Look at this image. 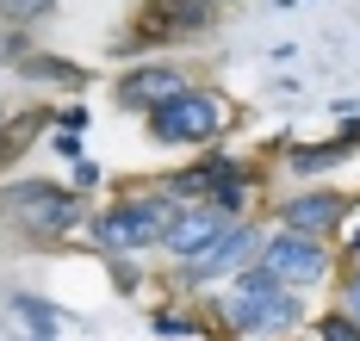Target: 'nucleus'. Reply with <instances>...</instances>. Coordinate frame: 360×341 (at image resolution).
Returning a JSON list of instances; mask_svg holds the SVG:
<instances>
[{
  "instance_id": "1",
  "label": "nucleus",
  "mask_w": 360,
  "mask_h": 341,
  "mask_svg": "<svg viewBox=\"0 0 360 341\" xmlns=\"http://www.w3.org/2000/svg\"><path fill=\"white\" fill-rule=\"evenodd\" d=\"M199 304L217 310L224 329H230L236 341H298L304 329H311V298L292 292L261 255H255L249 267H236V273H230L217 292H205Z\"/></svg>"
},
{
  "instance_id": "2",
  "label": "nucleus",
  "mask_w": 360,
  "mask_h": 341,
  "mask_svg": "<svg viewBox=\"0 0 360 341\" xmlns=\"http://www.w3.org/2000/svg\"><path fill=\"white\" fill-rule=\"evenodd\" d=\"M180 205L174 192L162 187V180H131V187H118L106 205H94L87 211V224H81V248L87 255H162V242H168V229L180 224Z\"/></svg>"
},
{
  "instance_id": "3",
  "label": "nucleus",
  "mask_w": 360,
  "mask_h": 341,
  "mask_svg": "<svg viewBox=\"0 0 360 341\" xmlns=\"http://www.w3.org/2000/svg\"><path fill=\"white\" fill-rule=\"evenodd\" d=\"M94 211L87 192H75L69 180H50V174H13L0 180V236L25 242V248H63L81 236Z\"/></svg>"
},
{
  "instance_id": "4",
  "label": "nucleus",
  "mask_w": 360,
  "mask_h": 341,
  "mask_svg": "<svg viewBox=\"0 0 360 341\" xmlns=\"http://www.w3.org/2000/svg\"><path fill=\"white\" fill-rule=\"evenodd\" d=\"M236 100L212 87V81H186L174 100H162L155 112L143 118V137L155 149H212V143H230L236 137Z\"/></svg>"
},
{
  "instance_id": "5",
  "label": "nucleus",
  "mask_w": 360,
  "mask_h": 341,
  "mask_svg": "<svg viewBox=\"0 0 360 341\" xmlns=\"http://www.w3.org/2000/svg\"><path fill=\"white\" fill-rule=\"evenodd\" d=\"M224 6L217 0H143L137 19L106 44L112 62H143V56H168L174 44H193V38H212Z\"/></svg>"
},
{
  "instance_id": "6",
  "label": "nucleus",
  "mask_w": 360,
  "mask_h": 341,
  "mask_svg": "<svg viewBox=\"0 0 360 341\" xmlns=\"http://www.w3.org/2000/svg\"><path fill=\"white\" fill-rule=\"evenodd\" d=\"M261 242H267V218L249 211V218H236V224L224 229L212 248H199L193 261H168L155 273V286L174 292V298H205V292H217L236 267H249L255 255H261Z\"/></svg>"
},
{
  "instance_id": "7",
  "label": "nucleus",
  "mask_w": 360,
  "mask_h": 341,
  "mask_svg": "<svg viewBox=\"0 0 360 341\" xmlns=\"http://www.w3.org/2000/svg\"><path fill=\"white\" fill-rule=\"evenodd\" d=\"M261 261L274 267L292 292H304V298L329 292V286H335V273H342V255H335V242H329V236H304V229H280V224H267Z\"/></svg>"
},
{
  "instance_id": "8",
  "label": "nucleus",
  "mask_w": 360,
  "mask_h": 341,
  "mask_svg": "<svg viewBox=\"0 0 360 341\" xmlns=\"http://www.w3.org/2000/svg\"><path fill=\"white\" fill-rule=\"evenodd\" d=\"M261 218L280 229H304V236H342V224L354 218V192L342 187H323V180H298L292 192H274L267 205H261Z\"/></svg>"
},
{
  "instance_id": "9",
  "label": "nucleus",
  "mask_w": 360,
  "mask_h": 341,
  "mask_svg": "<svg viewBox=\"0 0 360 341\" xmlns=\"http://www.w3.org/2000/svg\"><path fill=\"white\" fill-rule=\"evenodd\" d=\"M186 81H199L186 62H174V56H143V62H124L118 75H112V106L131 118H149L162 100H174Z\"/></svg>"
},
{
  "instance_id": "10",
  "label": "nucleus",
  "mask_w": 360,
  "mask_h": 341,
  "mask_svg": "<svg viewBox=\"0 0 360 341\" xmlns=\"http://www.w3.org/2000/svg\"><path fill=\"white\" fill-rule=\"evenodd\" d=\"M354 155H360V118H342L329 137L280 143V174H286V180H323V174H342Z\"/></svg>"
},
{
  "instance_id": "11",
  "label": "nucleus",
  "mask_w": 360,
  "mask_h": 341,
  "mask_svg": "<svg viewBox=\"0 0 360 341\" xmlns=\"http://www.w3.org/2000/svg\"><path fill=\"white\" fill-rule=\"evenodd\" d=\"M230 224H236V218H230V211H217L212 199H193V205L180 211V224L168 229V242H162V261H193V255H199V248H212Z\"/></svg>"
},
{
  "instance_id": "12",
  "label": "nucleus",
  "mask_w": 360,
  "mask_h": 341,
  "mask_svg": "<svg viewBox=\"0 0 360 341\" xmlns=\"http://www.w3.org/2000/svg\"><path fill=\"white\" fill-rule=\"evenodd\" d=\"M13 75L25 81V87H50V93H87V87H94V69H87V62L50 56V50H32Z\"/></svg>"
},
{
  "instance_id": "13",
  "label": "nucleus",
  "mask_w": 360,
  "mask_h": 341,
  "mask_svg": "<svg viewBox=\"0 0 360 341\" xmlns=\"http://www.w3.org/2000/svg\"><path fill=\"white\" fill-rule=\"evenodd\" d=\"M50 131H56V112H50V106H25V112H6V118H0V174H6V168H13V161H19L25 149H32V143H44Z\"/></svg>"
},
{
  "instance_id": "14",
  "label": "nucleus",
  "mask_w": 360,
  "mask_h": 341,
  "mask_svg": "<svg viewBox=\"0 0 360 341\" xmlns=\"http://www.w3.org/2000/svg\"><path fill=\"white\" fill-rule=\"evenodd\" d=\"M6 310L25 323V335H32V341H56L69 323H81L75 310H63V304H50V298H37V292H13V298H6Z\"/></svg>"
},
{
  "instance_id": "15",
  "label": "nucleus",
  "mask_w": 360,
  "mask_h": 341,
  "mask_svg": "<svg viewBox=\"0 0 360 341\" xmlns=\"http://www.w3.org/2000/svg\"><path fill=\"white\" fill-rule=\"evenodd\" d=\"M100 261H106V279H112L118 298H137L149 279H155V273H143V255H100Z\"/></svg>"
},
{
  "instance_id": "16",
  "label": "nucleus",
  "mask_w": 360,
  "mask_h": 341,
  "mask_svg": "<svg viewBox=\"0 0 360 341\" xmlns=\"http://www.w3.org/2000/svg\"><path fill=\"white\" fill-rule=\"evenodd\" d=\"M311 341H360V323L342 304H323V310H311Z\"/></svg>"
},
{
  "instance_id": "17",
  "label": "nucleus",
  "mask_w": 360,
  "mask_h": 341,
  "mask_svg": "<svg viewBox=\"0 0 360 341\" xmlns=\"http://www.w3.org/2000/svg\"><path fill=\"white\" fill-rule=\"evenodd\" d=\"M329 304H342V310L360 323V261H348L342 273H335V286H329Z\"/></svg>"
},
{
  "instance_id": "18",
  "label": "nucleus",
  "mask_w": 360,
  "mask_h": 341,
  "mask_svg": "<svg viewBox=\"0 0 360 341\" xmlns=\"http://www.w3.org/2000/svg\"><path fill=\"white\" fill-rule=\"evenodd\" d=\"M50 13H56V0H0V25H37Z\"/></svg>"
},
{
  "instance_id": "19",
  "label": "nucleus",
  "mask_w": 360,
  "mask_h": 341,
  "mask_svg": "<svg viewBox=\"0 0 360 341\" xmlns=\"http://www.w3.org/2000/svg\"><path fill=\"white\" fill-rule=\"evenodd\" d=\"M32 50H37V44H32V32H25V25H0V69H19Z\"/></svg>"
},
{
  "instance_id": "20",
  "label": "nucleus",
  "mask_w": 360,
  "mask_h": 341,
  "mask_svg": "<svg viewBox=\"0 0 360 341\" xmlns=\"http://www.w3.org/2000/svg\"><path fill=\"white\" fill-rule=\"evenodd\" d=\"M69 187H75V192H87V199H94V192L106 187V174H100V161H94V155L69 161Z\"/></svg>"
},
{
  "instance_id": "21",
  "label": "nucleus",
  "mask_w": 360,
  "mask_h": 341,
  "mask_svg": "<svg viewBox=\"0 0 360 341\" xmlns=\"http://www.w3.org/2000/svg\"><path fill=\"white\" fill-rule=\"evenodd\" d=\"M335 255H342V267L360 261V211L348 218V224H342V236H335Z\"/></svg>"
},
{
  "instance_id": "22",
  "label": "nucleus",
  "mask_w": 360,
  "mask_h": 341,
  "mask_svg": "<svg viewBox=\"0 0 360 341\" xmlns=\"http://www.w3.org/2000/svg\"><path fill=\"white\" fill-rule=\"evenodd\" d=\"M44 143H50V149L63 155V161H81V131H50Z\"/></svg>"
},
{
  "instance_id": "23",
  "label": "nucleus",
  "mask_w": 360,
  "mask_h": 341,
  "mask_svg": "<svg viewBox=\"0 0 360 341\" xmlns=\"http://www.w3.org/2000/svg\"><path fill=\"white\" fill-rule=\"evenodd\" d=\"M56 131H87V106H81V100L56 106Z\"/></svg>"
},
{
  "instance_id": "24",
  "label": "nucleus",
  "mask_w": 360,
  "mask_h": 341,
  "mask_svg": "<svg viewBox=\"0 0 360 341\" xmlns=\"http://www.w3.org/2000/svg\"><path fill=\"white\" fill-rule=\"evenodd\" d=\"M267 6H274V13H286V6H298V0H267Z\"/></svg>"
},
{
  "instance_id": "25",
  "label": "nucleus",
  "mask_w": 360,
  "mask_h": 341,
  "mask_svg": "<svg viewBox=\"0 0 360 341\" xmlns=\"http://www.w3.org/2000/svg\"><path fill=\"white\" fill-rule=\"evenodd\" d=\"M217 6H230V0H217Z\"/></svg>"
}]
</instances>
